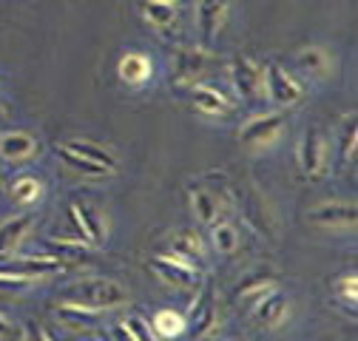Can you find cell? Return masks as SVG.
<instances>
[{"label": "cell", "instance_id": "cell-1", "mask_svg": "<svg viewBox=\"0 0 358 341\" xmlns=\"http://www.w3.org/2000/svg\"><path fill=\"white\" fill-rule=\"evenodd\" d=\"M60 302L83 307V310H92V313H103V310L122 307L128 302V293L114 279L97 276V279H80V282L66 284L60 290Z\"/></svg>", "mask_w": 358, "mask_h": 341}, {"label": "cell", "instance_id": "cell-2", "mask_svg": "<svg viewBox=\"0 0 358 341\" xmlns=\"http://www.w3.org/2000/svg\"><path fill=\"white\" fill-rule=\"evenodd\" d=\"M216 66V55H210L202 46H182L173 55L171 82L173 85H196L210 68Z\"/></svg>", "mask_w": 358, "mask_h": 341}, {"label": "cell", "instance_id": "cell-3", "mask_svg": "<svg viewBox=\"0 0 358 341\" xmlns=\"http://www.w3.org/2000/svg\"><path fill=\"white\" fill-rule=\"evenodd\" d=\"M299 165L304 170V177L310 180H322L327 174V165H330V143L322 134V128L310 125L301 143H299Z\"/></svg>", "mask_w": 358, "mask_h": 341}, {"label": "cell", "instance_id": "cell-4", "mask_svg": "<svg viewBox=\"0 0 358 341\" xmlns=\"http://www.w3.org/2000/svg\"><path fill=\"white\" fill-rule=\"evenodd\" d=\"M285 114H262V117H253L248 119L242 128H239V143L250 151H264L267 145H273L282 134H285Z\"/></svg>", "mask_w": 358, "mask_h": 341}, {"label": "cell", "instance_id": "cell-5", "mask_svg": "<svg viewBox=\"0 0 358 341\" xmlns=\"http://www.w3.org/2000/svg\"><path fill=\"white\" fill-rule=\"evenodd\" d=\"M216 324V290L213 284H202L191 313L185 316V333H191V341H202Z\"/></svg>", "mask_w": 358, "mask_h": 341}, {"label": "cell", "instance_id": "cell-6", "mask_svg": "<svg viewBox=\"0 0 358 341\" xmlns=\"http://www.w3.org/2000/svg\"><path fill=\"white\" fill-rule=\"evenodd\" d=\"M162 256H165V259H171V262H179V265L196 270V273H205V245L188 228L176 231L168 239V253H162Z\"/></svg>", "mask_w": 358, "mask_h": 341}, {"label": "cell", "instance_id": "cell-7", "mask_svg": "<svg viewBox=\"0 0 358 341\" xmlns=\"http://www.w3.org/2000/svg\"><path fill=\"white\" fill-rule=\"evenodd\" d=\"M262 82H264V94L271 97L273 103H279V106H296L304 97L301 85L273 60L262 68Z\"/></svg>", "mask_w": 358, "mask_h": 341}, {"label": "cell", "instance_id": "cell-8", "mask_svg": "<svg viewBox=\"0 0 358 341\" xmlns=\"http://www.w3.org/2000/svg\"><path fill=\"white\" fill-rule=\"evenodd\" d=\"M231 82L236 94L245 100V103H253L262 92H264V82H262V66L253 63L248 55H236L231 60Z\"/></svg>", "mask_w": 358, "mask_h": 341}, {"label": "cell", "instance_id": "cell-9", "mask_svg": "<svg viewBox=\"0 0 358 341\" xmlns=\"http://www.w3.org/2000/svg\"><path fill=\"white\" fill-rule=\"evenodd\" d=\"M43 247H46L49 259H55L60 268H83L94 262V250L88 247V242H80V239L57 236V239H49Z\"/></svg>", "mask_w": 358, "mask_h": 341}, {"label": "cell", "instance_id": "cell-10", "mask_svg": "<svg viewBox=\"0 0 358 341\" xmlns=\"http://www.w3.org/2000/svg\"><path fill=\"white\" fill-rule=\"evenodd\" d=\"M69 217L71 225L80 233V242H92V245H103L106 239V222H103V213L88 205V202H69Z\"/></svg>", "mask_w": 358, "mask_h": 341}, {"label": "cell", "instance_id": "cell-11", "mask_svg": "<svg viewBox=\"0 0 358 341\" xmlns=\"http://www.w3.org/2000/svg\"><path fill=\"white\" fill-rule=\"evenodd\" d=\"M307 219L313 225H324V228H355L358 222V210L355 205L350 202H327V205H319L307 213Z\"/></svg>", "mask_w": 358, "mask_h": 341}, {"label": "cell", "instance_id": "cell-12", "mask_svg": "<svg viewBox=\"0 0 358 341\" xmlns=\"http://www.w3.org/2000/svg\"><path fill=\"white\" fill-rule=\"evenodd\" d=\"M225 15H228V0H199L196 20H199L202 49H208L213 43V37L219 34L222 23H225Z\"/></svg>", "mask_w": 358, "mask_h": 341}, {"label": "cell", "instance_id": "cell-13", "mask_svg": "<svg viewBox=\"0 0 358 341\" xmlns=\"http://www.w3.org/2000/svg\"><path fill=\"white\" fill-rule=\"evenodd\" d=\"M151 270L165 282V284H171V287H196L199 284V276L202 273H196V270H191V268H185V265H179V262H171V259H165L162 253H157V256H151Z\"/></svg>", "mask_w": 358, "mask_h": 341}, {"label": "cell", "instance_id": "cell-14", "mask_svg": "<svg viewBox=\"0 0 358 341\" xmlns=\"http://www.w3.org/2000/svg\"><path fill=\"white\" fill-rule=\"evenodd\" d=\"M188 199H191V210H194V217L202 222V225H213L219 222V194L210 188V185H188Z\"/></svg>", "mask_w": 358, "mask_h": 341}, {"label": "cell", "instance_id": "cell-15", "mask_svg": "<svg viewBox=\"0 0 358 341\" xmlns=\"http://www.w3.org/2000/svg\"><path fill=\"white\" fill-rule=\"evenodd\" d=\"M250 313H253V319H256L259 324H264V327H279V324L287 319V313H290V298H287L285 293H279V290H271Z\"/></svg>", "mask_w": 358, "mask_h": 341}, {"label": "cell", "instance_id": "cell-16", "mask_svg": "<svg viewBox=\"0 0 358 341\" xmlns=\"http://www.w3.org/2000/svg\"><path fill=\"white\" fill-rule=\"evenodd\" d=\"M191 103L196 106V111H202L208 117H225L231 111L228 97L222 94L219 89H213V85H208V82L191 85Z\"/></svg>", "mask_w": 358, "mask_h": 341}, {"label": "cell", "instance_id": "cell-17", "mask_svg": "<svg viewBox=\"0 0 358 341\" xmlns=\"http://www.w3.org/2000/svg\"><path fill=\"white\" fill-rule=\"evenodd\" d=\"M242 210H245L248 222H250L256 231H262L267 239H273V236H276V222H273L271 210H267V205H264V196H262L259 191H250V196L245 199Z\"/></svg>", "mask_w": 358, "mask_h": 341}, {"label": "cell", "instance_id": "cell-18", "mask_svg": "<svg viewBox=\"0 0 358 341\" xmlns=\"http://www.w3.org/2000/svg\"><path fill=\"white\" fill-rule=\"evenodd\" d=\"M29 231H31V217H12L0 222V256H15V250L23 245Z\"/></svg>", "mask_w": 358, "mask_h": 341}, {"label": "cell", "instance_id": "cell-19", "mask_svg": "<svg viewBox=\"0 0 358 341\" xmlns=\"http://www.w3.org/2000/svg\"><path fill=\"white\" fill-rule=\"evenodd\" d=\"M117 71H120V80H122V82H128V85H143V82L151 80V60H148V55H143V52H128V55H122Z\"/></svg>", "mask_w": 358, "mask_h": 341}, {"label": "cell", "instance_id": "cell-20", "mask_svg": "<svg viewBox=\"0 0 358 341\" xmlns=\"http://www.w3.org/2000/svg\"><path fill=\"white\" fill-rule=\"evenodd\" d=\"M299 66H301V71H307L310 77L324 80V77H330V71H333V55H330L327 49H322V46H307V49L299 52Z\"/></svg>", "mask_w": 358, "mask_h": 341}, {"label": "cell", "instance_id": "cell-21", "mask_svg": "<svg viewBox=\"0 0 358 341\" xmlns=\"http://www.w3.org/2000/svg\"><path fill=\"white\" fill-rule=\"evenodd\" d=\"M34 151H37V140L23 134V131H9V134L0 137V157L9 159V162L29 159Z\"/></svg>", "mask_w": 358, "mask_h": 341}, {"label": "cell", "instance_id": "cell-22", "mask_svg": "<svg viewBox=\"0 0 358 341\" xmlns=\"http://www.w3.org/2000/svg\"><path fill=\"white\" fill-rule=\"evenodd\" d=\"M57 321L66 327V330H74V333H92L97 327V313L92 310H83V307H74V305H63L55 310Z\"/></svg>", "mask_w": 358, "mask_h": 341}, {"label": "cell", "instance_id": "cell-23", "mask_svg": "<svg viewBox=\"0 0 358 341\" xmlns=\"http://www.w3.org/2000/svg\"><path fill=\"white\" fill-rule=\"evenodd\" d=\"M151 330L157 333V338H179L185 333V316L179 310H157L151 319Z\"/></svg>", "mask_w": 358, "mask_h": 341}, {"label": "cell", "instance_id": "cell-24", "mask_svg": "<svg viewBox=\"0 0 358 341\" xmlns=\"http://www.w3.org/2000/svg\"><path fill=\"white\" fill-rule=\"evenodd\" d=\"M9 194H12V202H17V205H34V202H40V196H43V182H40V177H34V174H20V177L12 182Z\"/></svg>", "mask_w": 358, "mask_h": 341}, {"label": "cell", "instance_id": "cell-25", "mask_svg": "<svg viewBox=\"0 0 358 341\" xmlns=\"http://www.w3.org/2000/svg\"><path fill=\"white\" fill-rule=\"evenodd\" d=\"M66 148H69V151H74V154H80L83 159H92V162L103 165L106 170H114V168H117V157H114L108 148L97 145V143H88V140H74V143H69Z\"/></svg>", "mask_w": 358, "mask_h": 341}, {"label": "cell", "instance_id": "cell-26", "mask_svg": "<svg viewBox=\"0 0 358 341\" xmlns=\"http://www.w3.org/2000/svg\"><path fill=\"white\" fill-rule=\"evenodd\" d=\"M210 242H213V247L222 253V256H231V253H236V247H239V233H236V228L231 225V222H213L210 225Z\"/></svg>", "mask_w": 358, "mask_h": 341}, {"label": "cell", "instance_id": "cell-27", "mask_svg": "<svg viewBox=\"0 0 358 341\" xmlns=\"http://www.w3.org/2000/svg\"><path fill=\"white\" fill-rule=\"evenodd\" d=\"M271 284H276V273H273L271 268L253 270V273H248V276H242V279L236 282V287H234V298L239 302L242 296H248V293H253V290H262V287H271Z\"/></svg>", "mask_w": 358, "mask_h": 341}, {"label": "cell", "instance_id": "cell-28", "mask_svg": "<svg viewBox=\"0 0 358 341\" xmlns=\"http://www.w3.org/2000/svg\"><path fill=\"white\" fill-rule=\"evenodd\" d=\"M140 9H143V15H145L154 26H159V29H168V26L176 20V6H173V3H165V0H143Z\"/></svg>", "mask_w": 358, "mask_h": 341}, {"label": "cell", "instance_id": "cell-29", "mask_svg": "<svg viewBox=\"0 0 358 341\" xmlns=\"http://www.w3.org/2000/svg\"><path fill=\"white\" fill-rule=\"evenodd\" d=\"M57 157H60L71 170H80V174H85V177H106V174H111V170H106L103 165H97V162H92V159H83L80 154L69 151L66 145H57Z\"/></svg>", "mask_w": 358, "mask_h": 341}, {"label": "cell", "instance_id": "cell-30", "mask_svg": "<svg viewBox=\"0 0 358 341\" xmlns=\"http://www.w3.org/2000/svg\"><path fill=\"white\" fill-rule=\"evenodd\" d=\"M358 117L350 114L341 125V157L344 159H355V145H358Z\"/></svg>", "mask_w": 358, "mask_h": 341}, {"label": "cell", "instance_id": "cell-31", "mask_svg": "<svg viewBox=\"0 0 358 341\" xmlns=\"http://www.w3.org/2000/svg\"><path fill=\"white\" fill-rule=\"evenodd\" d=\"M122 324H125V330L131 333V338H134V341H159V338H157V333L151 330V321H148V319H143V316H137V313H131Z\"/></svg>", "mask_w": 358, "mask_h": 341}, {"label": "cell", "instance_id": "cell-32", "mask_svg": "<svg viewBox=\"0 0 358 341\" xmlns=\"http://www.w3.org/2000/svg\"><path fill=\"white\" fill-rule=\"evenodd\" d=\"M31 284H34V282H29V279L0 273V298H12L15 293H20V290H26V287H31Z\"/></svg>", "mask_w": 358, "mask_h": 341}, {"label": "cell", "instance_id": "cell-33", "mask_svg": "<svg viewBox=\"0 0 358 341\" xmlns=\"http://www.w3.org/2000/svg\"><path fill=\"white\" fill-rule=\"evenodd\" d=\"M338 296L344 298L347 305L358 302V279H355V273H347V276L338 279Z\"/></svg>", "mask_w": 358, "mask_h": 341}, {"label": "cell", "instance_id": "cell-34", "mask_svg": "<svg viewBox=\"0 0 358 341\" xmlns=\"http://www.w3.org/2000/svg\"><path fill=\"white\" fill-rule=\"evenodd\" d=\"M23 341H52V338L46 335V330H43L40 324L29 321V324L23 327Z\"/></svg>", "mask_w": 358, "mask_h": 341}, {"label": "cell", "instance_id": "cell-35", "mask_svg": "<svg viewBox=\"0 0 358 341\" xmlns=\"http://www.w3.org/2000/svg\"><path fill=\"white\" fill-rule=\"evenodd\" d=\"M15 335H17V327L6 316H0V341H12Z\"/></svg>", "mask_w": 358, "mask_h": 341}, {"label": "cell", "instance_id": "cell-36", "mask_svg": "<svg viewBox=\"0 0 358 341\" xmlns=\"http://www.w3.org/2000/svg\"><path fill=\"white\" fill-rule=\"evenodd\" d=\"M111 335H114V341H134V338H131V333L125 330V324H122V321H120V324H114Z\"/></svg>", "mask_w": 358, "mask_h": 341}, {"label": "cell", "instance_id": "cell-37", "mask_svg": "<svg viewBox=\"0 0 358 341\" xmlns=\"http://www.w3.org/2000/svg\"><path fill=\"white\" fill-rule=\"evenodd\" d=\"M6 119V111H3V106H0V122H3Z\"/></svg>", "mask_w": 358, "mask_h": 341}, {"label": "cell", "instance_id": "cell-38", "mask_svg": "<svg viewBox=\"0 0 358 341\" xmlns=\"http://www.w3.org/2000/svg\"><path fill=\"white\" fill-rule=\"evenodd\" d=\"M165 3H173V6H176V3H179V0H165Z\"/></svg>", "mask_w": 358, "mask_h": 341}, {"label": "cell", "instance_id": "cell-39", "mask_svg": "<svg viewBox=\"0 0 358 341\" xmlns=\"http://www.w3.org/2000/svg\"><path fill=\"white\" fill-rule=\"evenodd\" d=\"M222 341H239V338H222Z\"/></svg>", "mask_w": 358, "mask_h": 341}]
</instances>
